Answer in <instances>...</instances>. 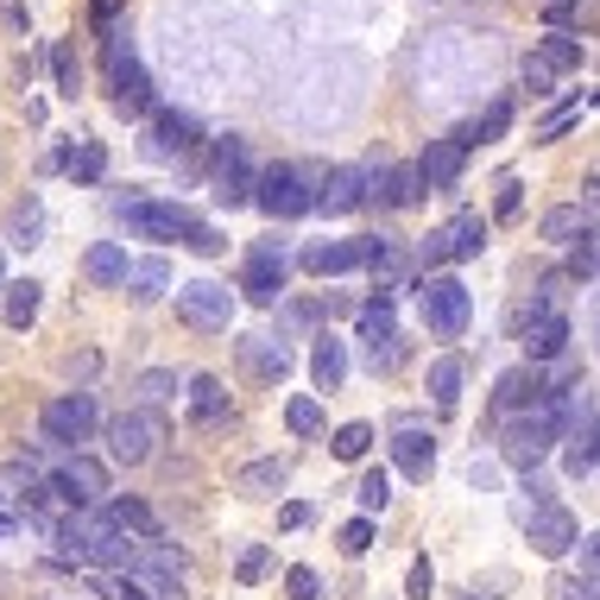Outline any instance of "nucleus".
<instances>
[{"label": "nucleus", "instance_id": "f257e3e1", "mask_svg": "<svg viewBox=\"0 0 600 600\" xmlns=\"http://www.w3.org/2000/svg\"><path fill=\"white\" fill-rule=\"evenodd\" d=\"M316 184H323V171L316 165H298V158L259 165V177H253V209L273 215V222H303L316 209Z\"/></svg>", "mask_w": 600, "mask_h": 600}, {"label": "nucleus", "instance_id": "f03ea898", "mask_svg": "<svg viewBox=\"0 0 600 600\" xmlns=\"http://www.w3.org/2000/svg\"><path fill=\"white\" fill-rule=\"evenodd\" d=\"M563 436H569V418H563V404L544 392L531 411H519V418L505 424L500 455L519 468V475H537V462H544V455H551V443H563Z\"/></svg>", "mask_w": 600, "mask_h": 600}, {"label": "nucleus", "instance_id": "7ed1b4c3", "mask_svg": "<svg viewBox=\"0 0 600 600\" xmlns=\"http://www.w3.org/2000/svg\"><path fill=\"white\" fill-rule=\"evenodd\" d=\"M101 57H108L114 114H121V121H140V114H152V108H158V101H152V76H146V64H140L133 38H126V25H108V45H101Z\"/></svg>", "mask_w": 600, "mask_h": 600}, {"label": "nucleus", "instance_id": "20e7f679", "mask_svg": "<svg viewBox=\"0 0 600 600\" xmlns=\"http://www.w3.org/2000/svg\"><path fill=\"white\" fill-rule=\"evenodd\" d=\"M114 215L126 222V234L133 241H184L190 227L202 222L190 202H165V197H146V190H126V197H114Z\"/></svg>", "mask_w": 600, "mask_h": 600}, {"label": "nucleus", "instance_id": "39448f33", "mask_svg": "<svg viewBox=\"0 0 600 600\" xmlns=\"http://www.w3.org/2000/svg\"><path fill=\"white\" fill-rule=\"evenodd\" d=\"M209 197H215V209H241V202H253V177H259V158H253V146L241 140V133H222L215 146H209Z\"/></svg>", "mask_w": 600, "mask_h": 600}, {"label": "nucleus", "instance_id": "423d86ee", "mask_svg": "<svg viewBox=\"0 0 600 600\" xmlns=\"http://www.w3.org/2000/svg\"><path fill=\"white\" fill-rule=\"evenodd\" d=\"M285 285H291V247L266 234V241H253L247 259H241V285H234V298L259 303V310H278L285 303Z\"/></svg>", "mask_w": 600, "mask_h": 600}, {"label": "nucleus", "instance_id": "0eeeda50", "mask_svg": "<svg viewBox=\"0 0 600 600\" xmlns=\"http://www.w3.org/2000/svg\"><path fill=\"white\" fill-rule=\"evenodd\" d=\"M418 303H424V329L436 342H462L468 323H475V298L455 273H436V278H418Z\"/></svg>", "mask_w": 600, "mask_h": 600}, {"label": "nucleus", "instance_id": "6e6552de", "mask_svg": "<svg viewBox=\"0 0 600 600\" xmlns=\"http://www.w3.org/2000/svg\"><path fill=\"white\" fill-rule=\"evenodd\" d=\"M101 430V404L96 392H57V399H45V411H38V436H45L51 449H82L89 436Z\"/></svg>", "mask_w": 600, "mask_h": 600}, {"label": "nucleus", "instance_id": "1a4fd4ad", "mask_svg": "<svg viewBox=\"0 0 600 600\" xmlns=\"http://www.w3.org/2000/svg\"><path fill=\"white\" fill-rule=\"evenodd\" d=\"M234 310H241V298L227 291L222 278H190V285H177V323H190L197 335H227Z\"/></svg>", "mask_w": 600, "mask_h": 600}, {"label": "nucleus", "instance_id": "9d476101", "mask_svg": "<svg viewBox=\"0 0 600 600\" xmlns=\"http://www.w3.org/2000/svg\"><path fill=\"white\" fill-rule=\"evenodd\" d=\"M101 436H108V455H114L121 468H140V462H152L158 443H165V411L133 404V411H121L114 424H101Z\"/></svg>", "mask_w": 600, "mask_h": 600}, {"label": "nucleus", "instance_id": "9b49d317", "mask_svg": "<svg viewBox=\"0 0 600 600\" xmlns=\"http://www.w3.org/2000/svg\"><path fill=\"white\" fill-rule=\"evenodd\" d=\"M45 480L57 487V500H64V512H89V505H101V493H108V468H101L96 455H57L45 468Z\"/></svg>", "mask_w": 600, "mask_h": 600}, {"label": "nucleus", "instance_id": "f8f14e48", "mask_svg": "<svg viewBox=\"0 0 600 600\" xmlns=\"http://www.w3.org/2000/svg\"><path fill=\"white\" fill-rule=\"evenodd\" d=\"M386 455H392V468H399L404 480H430L436 475V436H430V424L418 418V411H399V418H392V430H386Z\"/></svg>", "mask_w": 600, "mask_h": 600}, {"label": "nucleus", "instance_id": "ddd939ff", "mask_svg": "<svg viewBox=\"0 0 600 600\" xmlns=\"http://www.w3.org/2000/svg\"><path fill=\"white\" fill-rule=\"evenodd\" d=\"M519 342H525V367H544V360H563L569 342H576V329L563 310H519Z\"/></svg>", "mask_w": 600, "mask_h": 600}, {"label": "nucleus", "instance_id": "4468645a", "mask_svg": "<svg viewBox=\"0 0 600 600\" xmlns=\"http://www.w3.org/2000/svg\"><path fill=\"white\" fill-rule=\"evenodd\" d=\"M360 266L379 278V291H418V266H411V253H404V241H392V234H360Z\"/></svg>", "mask_w": 600, "mask_h": 600}, {"label": "nucleus", "instance_id": "2eb2a0df", "mask_svg": "<svg viewBox=\"0 0 600 600\" xmlns=\"http://www.w3.org/2000/svg\"><path fill=\"white\" fill-rule=\"evenodd\" d=\"M146 152L152 158H184V152H197L202 146V126L197 114H184V108H152L146 114Z\"/></svg>", "mask_w": 600, "mask_h": 600}, {"label": "nucleus", "instance_id": "dca6fc26", "mask_svg": "<svg viewBox=\"0 0 600 600\" xmlns=\"http://www.w3.org/2000/svg\"><path fill=\"white\" fill-rule=\"evenodd\" d=\"M525 519V537H531V551L537 556H569L576 551V537H581V525H576V512H563V505H537V512H519Z\"/></svg>", "mask_w": 600, "mask_h": 600}, {"label": "nucleus", "instance_id": "f3484780", "mask_svg": "<svg viewBox=\"0 0 600 600\" xmlns=\"http://www.w3.org/2000/svg\"><path fill=\"white\" fill-rule=\"evenodd\" d=\"M354 209H367V165H329L310 215H354Z\"/></svg>", "mask_w": 600, "mask_h": 600}, {"label": "nucleus", "instance_id": "a211bd4d", "mask_svg": "<svg viewBox=\"0 0 600 600\" xmlns=\"http://www.w3.org/2000/svg\"><path fill=\"white\" fill-rule=\"evenodd\" d=\"M367 202L374 209H411V202H424L418 165H379V171H367Z\"/></svg>", "mask_w": 600, "mask_h": 600}, {"label": "nucleus", "instance_id": "6ab92c4d", "mask_svg": "<svg viewBox=\"0 0 600 600\" xmlns=\"http://www.w3.org/2000/svg\"><path fill=\"white\" fill-rule=\"evenodd\" d=\"M462 171H468V152L455 146L449 133L443 140H430L424 146V158H418V177H424V197L436 190V197H449L455 184H462Z\"/></svg>", "mask_w": 600, "mask_h": 600}, {"label": "nucleus", "instance_id": "aec40b11", "mask_svg": "<svg viewBox=\"0 0 600 600\" xmlns=\"http://www.w3.org/2000/svg\"><path fill=\"white\" fill-rule=\"evenodd\" d=\"M298 266L310 278H342V273H360V234H348V241H310V247L298 253Z\"/></svg>", "mask_w": 600, "mask_h": 600}, {"label": "nucleus", "instance_id": "412c9836", "mask_svg": "<svg viewBox=\"0 0 600 600\" xmlns=\"http://www.w3.org/2000/svg\"><path fill=\"white\" fill-rule=\"evenodd\" d=\"M537 399H544V379H537V367H525V360L493 379V411H500V418H519V411H531Z\"/></svg>", "mask_w": 600, "mask_h": 600}, {"label": "nucleus", "instance_id": "4be33fe9", "mask_svg": "<svg viewBox=\"0 0 600 600\" xmlns=\"http://www.w3.org/2000/svg\"><path fill=\"white\" fill-rule=\"evenodd\" d=\"M121 291H126L133 303H158L165 291H171V259H165V253L133 259V266H126V278H121Z\"/></svg>", "mask_w": 600, "mask_h": 600}, {"label": "nucleus", "instance_id": "5701e85b", "mask_svg": "<svg viewBox=\"0 0 600 600\" xmlns=\"http://www.w3.org/2000/svg\"><path fill=\"white\" fill-rule=\"evenodd\" d=\"M241 360H247L253 379H266V386H278V379L291 374V348L273 342V335H241Z\"/></svg>", "mask_w": 600, "mask_h": 600}, {"label": "nucleus", "instance_id": "b1692460", "mask_svg": "<svg viewBox=\"0 0 600 600\" xmlns=\"http://www.w3.org/2000/svg\"><path fill=\"white\" fill-rule=\"evenodd\" d=\"M285 480H291V462H285V455H259V462H247V468L234 475V487H241L247 500H273V493H285Z\"/></svg>", "mask_w": 600, "mask_h": 600}, {"label": "nucleus", "instance_id": "393cba45", "mask_svg": "<svg viewBox=\"0 0 600 600\" xmlns=\"http://www.w3.org/2000/svg\"><path fill=\"white\" fill-rule=\"evenodd\" d=\"M310 379H316V392H342V379H348V342H335L329 329L310 348Z\"/></svg>", "mask_w": 600, "mask_h": 600}, {"label": "nucleus", "instance_id": "a878e982", "mask_svg": "<svg viewBox=\"0 0 600 600\" xmlns=\"http://www.w3.org/2000/svg\"><path fill=\"white\" fill-rule=\"evenodd\" d=\"M126 266H133V259H126L121 241H96V247L82 253V278H89V285H101V291H114V285L126 278Z\"/></svg>", "mask_w": 600, "mask_h": 600}, {"label": "nucleus", "instance_id": "bb28decb", "mask_svg": "<svg viewBox=\"0 0 600 600\" xmlns=\"http://www.w3.org/2000/svg\"><path fill=\"white\" fill-rule=\"evenodd\" d=\"M487 234H493V222H487V215H475V209H462V215L443 227L449 259H480V253H487Z\"/></svg>", "mask_w": 600, "mask_h": 600}, {"label": "nucleus", "instance_id": "cd10ccee", "mask_svg": "<svg viewBox=\"0 0 600 600\" xmlns=\"http://www.w3.org/2000/svg\"><path fill=\"white\" fill-rule=\"evenodd\" d=\"M392 335H399V298H392V291H379V298L360 303V342L379 348V342H392Z\"/></svg>", "mask_w": 600, "mask_h": 600}, {"label": "nucleus", "instance_id": "c85d7f7f", "mask_svg": "<svg viewBox=\"0 0 600 600\" xmlns=\"http://www.w3.org/2000/svg\"><path fill=\"white\" fill-rule=\"evenodd\" d=\"M462 379H468V360H462V354H436V360H430V374H424V392L449 411V404L462 399Z\"/></svg>", "mask_w": 600, "mask_h": 600}, {"label": "nucleus", "instance_id": "c756f323", "mask_svg": "<svg viewBox=\"0 0 600 600\" xmlns=\"http://www.w3.org/2000/svg\"><path fill=\"white\" fill-rule=\"evenodd\" d=\"M531 57H537V64H551L556 76H569V70H581V57H588V45H581L576 32H544V38H537V51H531Z\"/></svg>", "mask_w": 600, "mask_h": 600}, {"label": "nucleus", "instance_id": "7c9ffc66", "mask_svg": "<svg viewBox=\"0 0 600 600\" xmlns=\"http://www.w3.org/2000/svg\"><path fill=\"white\" fill-rule=\"evenodd\" d=\"M581 227H595V215L581 209V202H556V209H544V222H537V234L551 241V247H569Z\"/></svg>", "mask_w": 600, "mask_h": 600}, {"label": "nucleus", "instance_id": "2f4dec72", "mask_svg": "<svg viewBox=\"0 0 600 600\" xmlns=\"http://www.w3.org/2000/svg\"><path fill=\"white\" fill-rule=\"evenodd\" d=\"M227 418V386L215 374L190 379V424H222Z\"/></svg>", "mask_w": 600, "mask_h": 600}, {"label": "nucleus", "instance_id": "473e14b6", "mask_svg": "<svg viewBox=\"0 0 600 600\" xmlns=\"http://www.w3.org/2000/svg\"><path fill=\"white\" fill-rule=\"evenodd\" d=\"M101 512H108V519H114L126 537H140V544H146V537H158V519H152V505H146V500H133V493H121V500H101Z\"/></svg>", "mask_w": 600, "mask_h": 600}, {"label": "nucleus", "instance_id": "72a5a7b5", "mask_svg": "<svg viewBox=\"0 0 600 600\" xmlns=\"http://www.w3.org/2000/svg\"><path fill=\"white\" fill-rule=\"evenodd\" d=\"M38 303H45V285H38V278H20V285H7V303H0L7 329H32V323H38Z\"/></svg>", "mask_w": 600, "mask_h": 600}, {"label": "nucleus", "instance_id": "f704fd0d", "mask_svg": "<svg viewBox=\"0 0 600 600\" xmlns=\"http://www.w3.org/2000/svg\"><path fill=\"white\" fill-rule=\"evenodd\" d=\"M45 64H51V82H57V96L64 101H76L82 96V57H76V45H45Z\"/></svg>", "mask_w": 600, "mask_h": 600}, {"label": "nucleus", "instance_id": "c9c22d12", "mask_svg": "<svg viewBox=\"0 0 600 600\" xmlns=\"http://www.w3.org/2000/svg\"><path fill=\"white\" fill-rule=\"evenodd\" d=\"M64 171H70V184H82V190H89V184H101V177H108V146H101V140H76Z\"/></svg>", "mask_w": 600, "mask_h": 600}, {"label": "nucleus", "instance_id": "e433bc0d", "mask_svg": "<svg viewBox=\"0 0 600 600\" xmlns=\"http://www.w3.org/2000/svg\"><path fill=\"white\" fill-rule=\"evenodd\" d=\"M595 253H600L595 227H581L576 241H569V259H563V278H569V285H581V291H588V285H595Z\"/></svg>", "mask_w": 600, "mask_h": 600}, {"label": "nucleus", "instance_id": "4c0bfd02", "mask_svg": "<svg viewBox=\"0 0 600 600\" xmlns=\"http://www.w3.org/2000/svg\"><path fill=\"white\" fill-rule=\"evenodd\" d=\"M563 443H569V449H563V468H569V480H595V424H576Z\"/></svg>", "mask_w": 600, "mask_h": 600}, {"label": "nucleus", "instance_id": "58836bf2", "mask_svg": "<svg viewBox=\"0 0 600 600\" xmlns=\"http://www.w3.org/2000/svg\"><path fill=\"white\" fill-rule=\"evenodd\" d=\"M374 443H379V430H374V424H360V418H354V424H342L335 436H329L335 462H367V449H374Z\"/></svg>", "mask_w": 600, "mask_h": 600}, {"label": "nucleus", "instance_id": "ea45409f", "mask_svg": "<svg viewBox=\"0 0 600 600\" xmlns=\"http://www.w3.org/2000/svg\"><path fill=\"white\" fill-rule=\"evenodd\" d=\"M588 101H595L588 89H576V96H563V101L551 108V114H544V126H537L531 140H563V133H569V126L581 121V108H588Z\"/></svg>", "mask_w": 600, "mask_h": 600}, {"label": "nucleus", "instance_id": "a19ab883", "mask_svg": "<svg viewBox=\"0 0 600 600\" xmlns=\"http://www.w3.org/2000/svg\"><path fill=\"white\" fill-rule=\"evenodd\" d=\"M354 500H360V519H379V512L392 505V475H386V468H367L360 487H354Z\"/></svg>", "mask_w": 600, "mask_h": 600}, {"label": "nucleus", "instance_id": "79ce46f5", "mask_svg": "<svg viewBox=\"0 0 600 600\" xmlns=\"http://www.w3.org/2000/svg\"><path fill=\"white\" fill-rule=\"evenodd\" d=\"M38 234H45V202L25 197L20 209H13V234H7V241H13V247H38Z\"/></svg>", "mask_w": 600, "mask_h": 600}, {"label": "nucleus", "instance_id": "37998d69", "mask_svg": "<svg viewBox=\"0 0 600 600\" xmlns=\"http://www.w3.org/2000/svg\"><path fill=\"white\" fill-rule=\"evenodd\" d=\"M285 430H291V436H316V430H323V399L298 392V399L285 404Z\"/></svg>", "mask_w": 600, "mask_h": 600}, {"label": "nucleus", "instance_id": "c03bdc74", "mask_svg": "<svg viewBox=\"0 0 600 600\" xmlns=\"http://www.w3.org/2000/svg\"><path fill=\"white\" fill-rule=\"evenodd\" d=\"M475 126V146H493V140H505V126H512V96H500L480 121H468Z\"/></svg>", "mask_w": 600, "mask_h": 600}, {"label": "nucleus", "instance_id": "a18cd8bd", "mask_svg": "<svg viewBox=\"0 0 600 600\" xmlns=\"http://www.w3.org/2000/svg\"><path fill=\"white\" fill-rule=\"evenodd\" d=\"M234 576H241V588H259V581L273 576V544H247L241 563H234Z\"/></svg>", "mask_w": 600, "mask_h": 600}, {"label": "nucleus", "instance_id": "49530a36", "mask_svg": "<svg viewBox=\"0 0 600 600\" xmlns=\"http://www.w3.org/2000/svg\"><path fill=\"white\" fill-rule=\"evenodd\" d=\"M165 399H177V374H171V367H152V374H140V404H146V411H158Z\"/></svg>", "mask_w": 600, "mask_h": 600}, {"label": "nucleus", "instance_id": "de8ad7c7", "mask_svg": "<svg viewBox=\"0 0 600 600\" xmlns=\"http://www.w3.org/2000/svg\"><path fill=\"white\" fill-rule=\"evenodd\" d=\"M525 215V184L519 177H500V197H493V215L487 222H519Z\"/></svg>", "mask_w": 600, "mask_h": 600}, {"label": "nucleus", "instance_id": "09e8293b", "mask_svg": "<svg viewBox=\"0 0 600 600\" xmlns=\"http://www.w3.org/2000/svg\"><path fill=\"white\" fill-rule=\"evenodd\" d=\"M374 537H379V519H348L335 544H342V556H367L374 551Z\"/></svg>", "mask_w": 600, "mask_h": 600}, {"label": "nucleus", "instance_id": "8fccbe9b", "mask_svg": "<svg viewBox=\"0 0 600 600\" xmlns=\"http://www.w3.org/2000/svg\"><path fill=\"white\" fill-rule=\"evenodd\" d=\"M436 595V569H430V556H411V569H404V600H430Z\"/></svg>", "mask_w": 600, "mask_h": 600}, {"label": "nucleus", "instance_id": "3c124183", "mask_svg": "<svg viewBox=\"0 0 600 600\" xmlns=\"http://www.w3.org/2000/svg\"><path fill=\"white\" fill-rule=\"evenodd\" d=\"M418 266H424L430 278H436L443 266H449V241H443V227H430L424 241H418Z\"/></svg>", "mask_w": 600, "mask_h": 600}, {"label": "nucleus", "instance_id": "603ef678", "mask_svg": "<svg viewBox=\"0 0 600 600\" xmlns=\"http://www.w3.org/2000/svg\"><path fill=\"white\" fill-rule=\"evenodd\" d=\"M184 247L197 253V259H215V253H222L227 241H222V227H215V222H197L190 234H184Z\"/></svg>", "mask_w": 600, "mask_h": 600}, {"label": "nucleus", "instance_id": "864d4df0", "mask_svg": "<svg viewBox=\"0 0 600 600\" xmlns=\"http://www.w3.org/2000/svg\"><path fill=\"white\" fill-rule=\"evenodd\" d=\"M519 82H525L531 96H556V70H551V64H537V57L519 64Z\"/></svg>", "mask_w": 600, "mask_h": 600}, {"label": "nucleus", "instance_id": "5fc2aeb1", "mask_svg": "<svg viewBox=\"0 0 600 600\" xmlns=\"http://www.w3.org/2000/svg\"><path fill=\"white\" fill-rule=\"evenodd\" d=\"M323 316H329V310L316 298H291V303H285V329H316Z\"/></svg>", "mask_w": 600, "mask_h": 600}, {"label": "nucleus", "instance_id": "6e6d98bb", "mask_svg": "<svg viewBox=\"0 0 600 600\" xmlns=\"http://www.w3.org/2000/svg\"><path fill=\"white\" fill-rule=\"evenodd\" d=\"M285 595L291 600H323V576H316V569H291V576H285Z\"/></svg>", "mask_w": 600, "mask_h": 600}, {"label": "nucleus", "instance_id": "4d7b16f0", "mask_svg": "<svg viewBox=\"0 0 600 600\" xmlns=\"http://www.w3.org/2000/svg\"><path fill=\"white\" fill-rule=\"evenodd\" d=\"M399 360H404V342H399V335H392V342H379V348H367V367H374V374H392Z\"/></svg>", "mask_w": 600, "mask_h": 600}, {"label": "nucleus", "instance_id": "13d9d810", "mask_svg": "<svg viewBox=\"0 0 600 600\" xmlns=\"http://www.w3.org/2000/svg\"><path fill=\"white\" fill-rule=\"evenodd\" d=\"M537 7H544V20H551L556 32H569V20L581 13V0H537Z\"/></svg>", "mask_w": 600, "mask_h": 600}, {"label": "nucleus", "instance_id": "bf43d9fd", "mask_svg": "<svg viewBox=\"0 0 600 600\" xmlns=\"http://www.w3.org/2000/svg\"><path fill=\"white\" fill-rule=\"evenodd\" d=\"M101 595H108V600H152L133 576H108V581H101Z\"/></svg>", "mask_w": 600, "mask_h": 600}, {"label": "nucleus", "instance_id": "052dcab7", "mask_svg": "<svg viewBox=\"0 0 600 600\" xmlns=\"http://www.w3.org/2000/svg\"><path fill=\"white\" fill-rule=\"evenodd\" d=\"M551 595L556 600H595V581H588V576H556Z\"/></svg>", "mask_w": 600, "mask_h": 600}, {"label": "nucleus", "instance_id": "680f3d73", "mask_svg": "<svg viewBox=\"0 0 600 600\" xmlns=\"http://www.w3.org/2000/svg\"><path fill=\"white\" fill-rule=\"evenodd\" d=\"M310 519H316V512H310L303 500H285V505H278V525H285V531H303Z\"/></svg>", "mask_w": 600, "mask_h": 600}, {"label": "nucleus", "instance_id": "e2e57ef3", "mask_svg": "<svg viewBox=\"0 0 600 600\" xmlns=\"http://www.w3.org/2000/svg\"><path fill=\"white\" fill-rule=\"evenodd\" d=\"M595 556H600V537H595V531H581V537H576V563H581V576H588V581H595Z\"/></svg>", "mask_w": 600, "mask_h": 600}, {"label": "nucleus", "instance_id": "0e129e2a", "mask_svg": "<svg viewBox=\"0 0 600 600\" xmlns=\"http://www.w3.org/2000/svg\"><path fill=\"white\" fill-rule=\"evenodd\" d=\"M7 537H20V519H13V512H0V544H7Z\"/></svg>", "mask_w": 600, "mask_h": 600}, {"label": "nucleus", "instance_id": "69168bd1", "mask_svg": "<svg viewBox=\"0 0 600 600\" xmlns=\"http://www.w3.org/2000/svg\"><path fill=\"white\" fill-rule=\"evenodd\" d=\"M0 291H7V253H0Z\"/></svg>", "mask_w": 600, "mask_h": 600}, {"label": "nucleus", "instance_id": "338daca9", "mask_svg": "<svg viewBox=\"0 0 600 600\" xmlns=\"http://www.w3.org/2000/svg\"><path fill=\"white\" fill-rule=\"evenodd\" d=\"M462 600H475V595H462Z\"/></svg>", "mask_w": 600, "mask_h": 600}, {"label": "nucleus", "instance_id": "774afa93", "mask_svg": "<svg viewBox=\"0 0 600 600\" xmlns=\"http://www.w3.org/2000/svg\"><path fill=\"white\" fill-rule=\"evenodd\" d=\"M0 500H7V493H0Z\"/></svg>", "mask_w": 600, "mask_h": 600}]
</instances>
